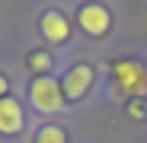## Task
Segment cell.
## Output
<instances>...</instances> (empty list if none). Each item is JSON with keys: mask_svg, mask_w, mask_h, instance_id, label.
<instances>
[{"mask_svg": "<svg viewBox=\"0 0 147 143\" xmlns=\"http://www.w3.org/2000/svg\"><path fill=\"white\" fill-rule=\"evenodd\" d=\"M29 95H32V105L38 111H61L67 102H64V89L58 86V80L51 76H38L32 86H29Z\"/></svg>", "mask_w": 147, "mask_h": 143, "instance_id": "6da1fadb", "label": "cell"}, {"mask_svg": "<svg viewBox=\"0 0 147 143\" xmlns=\"http://www.w3.org/2000/svg\"><path fill=\"white\" fill-rule=\"evenodd\" d=\"M90 86H93V67H86V64L70 67L67 76H64V83H61V89H64L67 99H80Z\"/></svg>", "mask_w": 147, "mask_h": 143, "instance_id": "7a4b0ae2", "label": "cell"}, {"mask_svg": "<svg viewBox=\"0 0 147 143\" xmlns=\"http://www.w3.org/2000/svg\"><path fill=\"white\" fill-rule=\"evenodd\" d=\"M77 22H80L83 32H90V35H102V32L109 29V10L99 7V3H86V7H80Z\"/></svg>", "mask_w": 147, "mask_h": 143, "instance_id": "3957f363", "label": "cell"}, {"mask_svg": "<svg viewBox=\"0 0 147 143\" xmlns=\"http://www.w3.org/2000/svg\"><path fill=\"white\" fill-rule=\"evenodd\" d=\"M115 76H118V89L125 95H134V92H141L147 86V76H144V70L138 64H118Z\"/></svg>", "mask_w": 147, "mask_h": 143, "instance_id": "277c9868", "label": "cell"}, {"mask_svg": "<svg viewBox=\"0 0 147 143\" xmlns=\"http://www.w3.org/2000/svg\"><path fill=\"white\" fill-rule=\"evenodd\" d=\"M22 130V105L16 99H0V134H19Z\"/></svg>", "mask_w": 147, "mask_h": 143, "instance_id": "5b68a950", "label": "cell"}, {"mask_svg": "<svg viewBox=\"0 0 147 143\" xmlns=\"http://www.w3.org/2000/svg\"><path fill=\"white\" fill-rule=\"evenodd\" d=\"M42 35H45L48 41H64V38L70 35V26H67V19H64L61 13L48 10V13L42 16Z\"/></svg>", "mask_w": 147, "mask_h": 143, "instance_id": "8992f818", "label": "cell"}, {"mask_svg": "<svg viewBox=\"0 0 147 143\" xmlns=\"http://www.w3.org/2000/svg\"><path fill=\"white\" fill-rule=\"evenodd\" d=\"M35 143H67V137H64V130H61V127H42Z\"/></svg>", "mask_w": 147, "mask_h": 143, "instance_id": "52a82bcc", "label": "cell"}, {"mask_svg": "<svg viewBox=\"0 0 147 143\" xmlns=\"http://www.w3.org/2000/svg\"><path fill=\"white\" fill-rule=\"evenodd\" d=\"M29 64H32V70H35V73H48V67H51V57L38 51V54H32V61H29Z\"/></svg>", "mask_w": 147, "mask_h": 143, "instance_id": "ba28073f", "label": "cell"}, {"mask_svg": "<svg viewBox=\"0 0 147 143\" xmlns=\"http://www.w3.org/2000/svg\"><path fill=\"white\" fill-rule=\"evenodd\" d=\"M128 111H131L134 118H141V114H144V108H141V105H128Z\"/></svg>", "mask_w": 147, "mask_h": 143, "instance_id": "9c48e42d", "label": "cell"}, {"mask_svg": "<svg viewBox=\"0 0 147 143\" xmlns=\"http://www.w3.org/2000/svg\"><path fill=\"white\" fill-rule=\"evenodd\" d=\"M0 99H7V76H0Z\"/></svg>", "mask_w": 147, "mask_h": 143, "instance_id": "30bf717a", "label": "cell"}]
</instances>
